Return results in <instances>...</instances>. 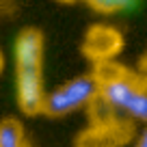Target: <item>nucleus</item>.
Masks as SVG:
<instances>
[{"instance_id":"nucleus-1","label":"nucleus","mask_w":147,"mask_h":147,"mask_svg":"<svg viewBox=\"0 0 147 147\" xmlns=\"http://www.w3.org/2000/svg\"><path fill=\"white\" fill-rule=\"evenodd\" d=\"M100 102L113 115H123L147 125V78L125 67L117 78L100 84Z\"/></svg>"},{"instance_id":"nucleus-2","label":"nucleus","mask_w":147,"mask_h":147,"mask_svg":"<svg viewBox=\"0 0 147 147\" xmlns=\"http://www.w3.org/2000/svg\"><path fill=\"white\" fill-rule=\"evenodd\" d=\"M97 93H100V84L93 78V74L78 76V78L61 84L52 93H48L46 102H43V113L52 117H63L69 113H76L84 106H91Z\"/></svg>"},{"instance_id":"nucleus-3","label":"nucleus","mask_w":147,"mask_h":147,"mask_svg":"<svg viewBox=\"0 0 147 147\" xmlns=\"http://www.w3.org/2000/svg\"><path fill=\"white\" fill-rule=\"evenodd\" d=\"M43 63H15V91L18 106L26 115L43 113L46 89H43Z\"/></svg>"},{"instance_id":"nucleus-4","label":"nucleus","mask_w":147,"mask_h":147,"mask_svg":"<svg viewBox=\"0 0 147 147\" xmlns=\"http://www.w3.org/2000/svg\"><path fill=\"white\" fill-rule=\"evenodd\" d=\"M123 50V35L115 26L108 24H95L87 30L82 39V52L93 63H106L115 61V56Z\"/></svg>"},{"instance_id":"nucleus-5","label":"nucleus","mask_w":147,"mask_h":147,"mask_svg":"<svg viewBox=\"0 0 147 147\" xmlns=\"http://www.w3.org/2000/svg\"><path fill=\"white\" fill-rule=\"evenodd\" d=\"M132 138V123L128 119L108 117L95 121L78 136V147H123Z\"/></svg>"},{"instance_id":"nucleus-6","label":"nucleus","mask_w":147,"mask_h":147,"mask_svg":"<svg viewBox=\"0 0 147 147\" xmlns=\"http://www.w3.org/2000/svg\"><path fill=\"white\" fill-rule=\"evenodd\" d=\"M0 147H26L24 145V130L20 121L5 119L0 123Z\"/></svg>"},{"instance_id":"nucleus-7","label":"nucleus","mask_w":147,"mask_h":147,"mask_svg":"<svg viewBox=\"0 0 147 147\" xmlns=\"http://www.w3.org/2000/svg\"><path fill=\"white\" fill-rule=\"evenodd\" d=\"M93 11L97 13H104V15H113V13H119V11H125L134 5V0H84Z\"/></svg>"},{"instance_id":"nucleus-8","label":"nucleus","mask_w":147,"mask_h":147,"mask_svg":"<svg viewBox=\"0 0 147 147\" xmlns=\"http://www.w3.org/2000/svg\"><path fill=\"white\" fill-rule=\"evenodd\" d=\"M134 147H147V125H145V130L138 134V138H136V143H134Z\"/></svg>"},{"instance_id":"nucleus-9","label":"nucleus","mask_w":147,"mask_h":147,"mask_svg":"<svg viewBox=\"0 0 147 147\" xmlns=\"http://www.w3.org/2000/svg\"><path fill=\"white\" fill-rule=\"evenodd\" d=\"M141 74H143V76L147 78V54L141 59Z\"/></svg>"},{"instance_id":"nucleus-10","label":"nucleus","mask_w":147,"mask_h":147,"mask_svg":"<svg viewBox=\"0 0 147 147\" xmlns=\"http://www.w3.org/2000/svg\"><path fill=\"white\" fill-rule=\"evenodd\" d=\"M59 2H63V5H74V2H78V0H59Z\"/></svg>"},{"instance_id":"nucleus-11","label":"nucleus","mask_w":147,"mask_h":147,"mask_svg":"<svg viewBox=\"0 0 147 147\" xmlns=\"http://www.w3.org/2000/svg\"><path fill=\"white\" fill-rule=\"evenodd\" d=\"M2 65H5V59H2V52H0V71H2Z\"/></svg>"}]
</instances>
